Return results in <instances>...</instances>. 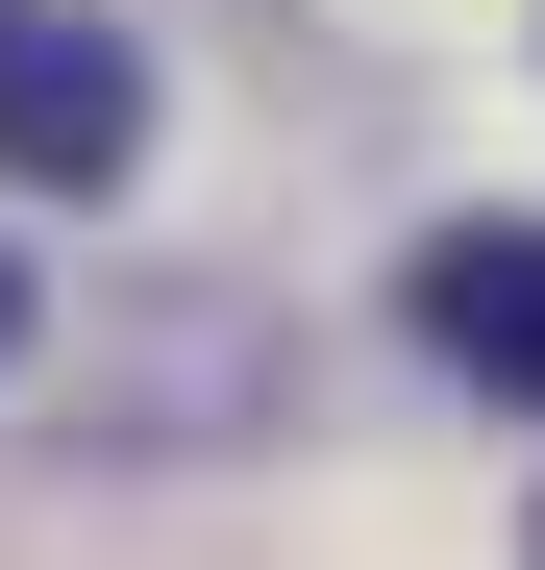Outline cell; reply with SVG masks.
Masks as SVG:
<instances>
[{
  "mask_svg": "<svg viewBox=\"0 0 545 570\" xmlns=\"http://www.w3.org/2000/svg\"><path fill=\"white\" fill-rule=\"evenodd\" d=\"M125 149H149V75L100 26H0V174H26V199H100Z\"/></svg>",
  "mask_w": 545,
  "mask_h": 570,
  "instance_id": "1",
  "label": "cell"
},
{
  "mask_svg": "<svg viewBox=\"0 0 545 570\" xmlns=\"http://www.w3.org/2000/svg\"><path fill=\"white\" fill-rule=\"evenodd\" d=\"M422 347L545 422V224H446V248H422Z\"/></svg>",
  "mask_w": 545,
  "mask_h": 570,
  "instance_id": "2",
  "label": "cell"
},
{
  "mask_svg": "<svg viewBox=\"0 0 545 570\" xmlns=\"http://www.w3.org/2000/svg\"><path fill=\"white\" fill-rule=\"evenodd\" d=\"M0 347H26V248H0Z\"/></svg>",
  "mask_w": 545,
  "mask_h": 570,
  "instance_id": "3",
  "label": "cell"
}]
</instances>
